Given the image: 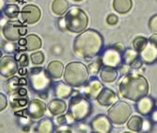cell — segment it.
Wrapping results in <instances>:
<instances>
[{
    "instance_id": "cell-35",
    "label": "cell",
    "mask_w": 157,
    "mask_h": 133,
    "mask_svg": "<svg viewBox=\"0 0 157 133\" xmlns=\"http://www.w3.org/2000/svg\"><path fill=\"white\" fill-rule=\"evenodd\" d=\"M1 48H2V50H4V52H6L8 54H12L16 51V46L14 44V42L11 41H8V40L5 41L4 42H2Z\"/></svg>"
},
{
    "instance_id": "cell-56",
    "label": "cell",
    "mask_w": 157,
    "mask_h": 133,
    "mask_svg": "<svg viewBox=\"0 0 157 133\" xmlns=\"http://www.w3.org/2000/svg\"><path fill=\"white\" fill-rule=\"evenodd\" d=\"M155 107H156V108H157V99H156V100H155Z\"/></svg>"
},
{
    "instance_id": "cell-51",
    "label": "cell",
    "mask_w": 157,
    "mask_h": 133,
    "mask_svg": "<svg viewBox=\"0 0 157 133\" xmlns=\"http://www.w3.org/2000/svg\"><path fill=\"white\" fill-rule=\"evenodd\" d=\"M18 73L20 74V75H22V76H25V75H26V74H27L26 67H21V68H19V70H18Z\"/></svg>"
},
{
    "instance_id": "cell-15",
    "label": "cell",
    "mask_w": 157,
    "mask_h": 133,
    "mask_svg": "<svg viewBox=\"0 0 157 133\" xmlns=\"http://www.w3.org/2000/svg\"><path fill=\"white\" fill-rule=\"evenodd\" d=\"M155 108V100L149 95H145L144 97L140 98L136 101V111L144 117H149Z\"/></svg>"
},
{
    "instance_id": "cell-39",
    "label": "cell",
    "mask_w": 157,
    "mask_h": 133,
    "mask_svg": "<svg viewBox=\"0 0 157 133\" xmlns=\"http://www.w3.org/2000/svg\"><path fill=\"white\" fill-rule=\"evenodd\" d=\"M154 124L151 122V120L149 118H144L143 127H142V132H150L152 129V126Z\"/></svg>"
},
{
    "instance_id": "cell-38",
    "label": "cell",
    "mask_w": 157,
    "mask_h": 133,
    "mask_svg": "<svg viewBox=\"0 0 157 133\" xmlns=\"http://www.w3.org/2000/svg\"><path fill=\"white\" fill-rule=\"evenodd\" d=\"M55 122L56 124V127L58 126H62V125H66L68 124V118H67V114H59L55 118Z\"/></svg>"
},
{
    "instance_id": "cell-17",
    "label": "cell",
    "mask_w": 157,
    "mask_h": 133,
    "mask_svg": "<svg viewBox=\"0 0 157 133\" xmlns=\"http://www.w3.org/2000/svg\"><path fill=\"white\" fill-rule=\"evenodd\" d=\"M97 102L101 106L104 107H109L112 106L114 103L117 101V95L113 90L109 88H104L102 92L100 93V95L97 97Z\"/></svg>"
},
{
    "instance_id": "cell-28",
    "label": "cell",
    "mask_w": 157,
    "mask_h": 133,
    "mask_svg": "<svg viewBox=\"0 0 157 133\" xmlns=\"http://www.w3.org/2000/svg\"><path fill=\"white\" fill-rule=\"evenodd\" d=\"M19 86H20L19 78H17V77H10V78H9L4 82V84H3L5 92L10 94V95L16 93L18 91V89H19Z\"/></svg>"
},
{
    "instance_id": "cell-44",
    "label": "cell",
    "mask_w": 157,
    "mask_h": 133,
    "mask_svg": "<svg viewBox=\"0 0 157 133\" xmlns=\"http://www.w3.org/2000/svg\"><path fill=\"white\" fill-rule=\"evenodd\" d=\"M8 105V101H7V97L5 96L4 94H0V111H3L6 109Z\"/></svg>"
},
{
    "instance_id": "cell-12",
    "label": "cell",
    "mask_w": 157,
    "mask_h": 133,
    "mask_svg": "<svg viewBox=\"0 0 157 133\" xmlns=\"http://www.w3.org/2000/svg\"><path fill=\"white\" fill-rule=\"evenodd\" d=\"M104 88L105 86L103 85L102 80L98 79L96 77H93L92 79H89V81L83 86L82 95L88 97L90 100H95L97 99L98 95Z\"/></svg>"
},
{
    "instance_id": "cell-29",
    "label": "cell",
    "mask_w": 157,
    "mask_h": 133,
    "mask_svg": "<svg viewBox=\"0 0 157 133\" xmlns=\"http://www.w3.org/2000/svg\"><path fill=\"white\" fill-rule=\"evenodd\" d=\"M103 66H104V62L102 60V57L101 55H99L93 58V61L88 65V69L91 76L96 77L98 74H100V72H101V69L103 68Z\"/></svg>"
},
{
    "instance_id": "cell-42",
    "label": "cell",
    "mask_w": 157,
    "mask_h": 133,
    "mask_svg": "<svg viewBox=\"0 0 157 133\" xmlns=\"http://www.w3.org/2000/svg\"><path fill=\"white\" fill-rule=\"evenodd\" d=\"M118 22H119V18L117 15H115V14H109V15L106 17V23L109 26H115L118 24Z\"/></svg>"
},
{
    "instance_id": "cell-57",
    "label": "cell",
    "mask_w": 157,
    "mask_h": 133,
    "mask_svg": "<svg viewBox=\"0 0 157 133\" xmlns=\"http://www.w3.org/2000/svg\"><path fill=\"white\" fill-rule=\"evenodd\" d=\"M155 1H156V2H157V0H155Z\"/></svg>"
},
{
    "instance_id": "cell-54",
    "label": "cell",
    "mask_w": 157,
    "mask_h": 133,
    "mask_svg": "<svg viewBox=\"0 0 157 133\" xmlns=\"http://www.w3.org/2000/svg\"><path fill=\"white\" fill-rule=\"evenodd\" d=\"M7 1H9V2H14V1H16V0H7Z\"/></svg>"
},
{
    "instance_id": "cell-30",
    "label": "cell",
    "mask_w": 157,
    "mask_h": 133,
    "mask_svg": "<svg viewBox=\"0 0 157 133\" xmlns=\"http://www.w3.org/2000/svg\"><path fill=\"white\" fill-rule=\"evenodd\" d=\"M139 58V53L134 49V48H128L122 53V58H123V63L130 65Z\"/></svg>"
},
{
    "instance_id": "cell-41",
    "label": "cell",
    "mask_w": 157,
    "mask_h": 133,
    "mask_svg": "<svg viewBox=\"0 0 157 133\" xmlns=\"http://www.w3.org/2000/svg\"><path fill=\"white\" fill-rule=\"evenodd\" d=\"M119 72L121 76H125L127 74H129L130 71H131V66L128 65V64H125V63H122L119 68H118Z\"/></svg>"
},
{
    "instance_id": "cell-45",
    "label": "cell",
    "mask_w": 157,
    "mask_h": 133,
    "mask_svg": "<svg viewBox=\"0 0 157 133\" xmlns=\"http://www.w3.org/2000/svg\"><path fill=\"white\" fill-rule=\"evenodd\" d=\"M144 62H143V61L141 60L140 58V57L138 58H136V60L131 64V68L132 69H139L141 66H142V64H143Z\"/></svg>"
},
{
    "instance_id": "cell-7",
    "label": "cell",
    "mask_w": 157,
    "mask_h": 133,
    "mask_svg": "<svg viewBox=\"0 0 157 133\" xmlns=\"http://www.w3.org/2000/svg\"><path fill=\"white\" fill-rule=\"evenodd\" d=\"M107 115L113 125H124L132 116V108L124 101H117L109 108Z\"/></svg>"
},
{
    "instance_id": "cell-19",
    "label": "cell",
    "mask_w": 157,
    "mask_h": 133,
    "mask_svg": "<svg viewBox=\"0 0 157 133\" xmlns=\"http://www.w3.org/2000/svg\"><path fill=\"white\" fill-rule=\"evenodd\" d=\"M74 87L69 85L67 82L63 81H59L54 85V95L55 96L61 98V99H66L72 96L73 92H74Z\"/></svg>"
},
{
    "instance_id": "cell-48",
    "label": "cell",
    "mask_w": 157,
    "mask_h": 133,
    "mask_svg": "<svg viewBox=\"0 0 157 133\" xmlns=\"http://www.w3.org/2000/svg\"><path fill=\"white\" fill-rule=\"evenodd\" d=\"M62 47L60 46H53L52 47V53L54 54V55H60L61 53H62V51H59V49H61Z\"/></svg>"
},
{
    "instance_id": "cell-27",
    "label": "cell",
    "mask_w": 157,
    "mask_h": 133,
    "mask_svg": "<svg viewBox=\"0 0 157 133\" xmlns=\"http://www.w3.org/2000/svg\"><path fill=\"white\" fill-rule=\"evenodd\" d=\"M144 118L138 115H133L127 121V127L133 132H142Z\"/></svg>"
},
{
    "instance_id": "cell-22",
    "label": "cell",
    "mask_w": 157,
    "mask_h": 133,
    "mask_svg": "<svg viewBox=\"0 0 157 133\" xmlns=\"http://www.w3.org/2000/svg\"><path fill=\"white\" fill-rule=\"evenodd\" d=\"M28 103H29V101H28L27 95L22 96L17 92L10 95V107L14 111L25 108L26 105H28Z\"/></svg>"
},
{
    "instance_id": "cell-24",
    "label": "cell",
    "mask_w": 157,
    "mask_h": 133,
    "mask_svg": "<svg viewBox=\"0 0 157 133\" xmlns=\"http://www.w3.org/2000/svg\"><path fill=\"white\" fill-rule=\"evenodd\" d=\"M26 43H25V49L27 51H35L41 47L42 42L41 39L36 34H28L25 37Z\"/></svg>"
},
{
    "instance_id": "cell-23",
    "label": "cell",
    "mask_w": 157,
    "mask_h": 133,
    "mask_svg": "<svg viewBox=\"0 0 157 133\" xmlns=\"http://www.w3.org/2000/svg\"><path fill=\"white\" fill-rule=\"evenodd\" d=\"M51 9L54 14L58 16H62L69 10L70 5L67 0H54Z\"/></svg>"
},
{
    "instance_id": "cell-2",
    "label": "cell",
    "mask_w": 157,
    "mask_h": 133,
    "mask_svg": "<svg viewBox=\"0 0 157 133\" xmlns=\"http://www.w3.org/2000/svg\"><path fill=\"white\" fill-rule=\"evenodd\" d=\"M150 85L146 78L136 73H129L119 81V92L121 95L134 102L148 95Z\"/></svg>"
},
{
    "instance_id": "cell-34",
    "label": "cell",
    "mask_w": 157,
    "mask_h": 133,
    "mask_svg": "<svg viewBox=\"0 0 157 133\" xmlns=\"http://www.w3.org/2000/svg\"><path fill=\"white\" fill-rule=\"evenodd\" d=\"M15 60L17 61L20 67H27L29 64V60H28V56L24 52H18L15 55Z\"/></svg>"
},
{
    "instance_id": "cell-31",
    "label": "cell",
    "mask_w": 157,
    "mask_h": 133,
    "mask_svg": "<svg viewBox=\"0 0 157 133\" xmlns=\"http://www.w3.org/2000/svg\"><path fill=\"white\" fill-rule=\"evenodd\" d=\"M5 15L10 18V19H14L16 18L19 14L21 13V10L19 9L18 5L15 4H8L2 10Z\"/></svg>"
},
{
    "instance_id": "cell-52",
    "label": "cell",
    "mask_w": 157,
    "mask_h": 133,
    "mask_svg": "<svg viewBox=\"0 0 157 133\" xmlns=\"http://www.w3.org/2000/svg\"><path fill=\"white\" fill-rule=\"evenodd\" d=\"M19 83H20V86H25L26 84H28V79L26 80V79H24V78L19 79Z\"/></svg>"
},
{
    "instance_id": "cell-32",
    "label": "cell",
    "mask_w": 157,
    "mask_h": 133,
    "mask_svg": "<svg viewBox=\"0 0 157 133\" xmlns=\"http://www.w3.org/2000/svg\"><path fill=\"white\" fill-rule=\"evenodd\" d=\"M149 42V39L143 36H138L134 39L133 41V48L136 49L138 53H140L142 50L145 48L147 43Z\"/></svg>"
},
{
    "instance_id": "cell-53",
    "label": "cell",
    "mask_w": 157,
    "mask_h": 133,
    "mask_svg": "<svg viewBox=\"0 0 157 133\" xmlns=\"http://www.w3.org/2000/svg\"><path fill=\"white\" fill-rule=\"evenodd\" d=\"M25 43H26V40H25V38H21L20 40H19V46H24L25 48Z\"/></svg>"
},
{
    "instance_id": "cell-3",
    "label": "cell",
    "mask_w": 157,
    "mask_h": 133,
    "mask_svg": "<svg viewBox=\"0 0 157 133\" xmlns=\"http://www.w3.org/2000/svg\"><path fill=\"white\" fill-rule=\"evenodd\" d=\"M52 78L44 67H33L28 73V86L33 93L46 99L52 87Z\"/></svg>"
},
{
    "instance_id": "cell-50",
    "label": "cell",
    "mask_w": 157,
    "mask_h": 133,
    "mask_svg": "<svg viewBox=\"0 0 157 133\" xmlns=\"http://www.w3.org/2000/svg\"><path fill=\"white\" fill-rule=\"evenodd\" d=\"M149 41L151 42H153L154 44H156V46H157V33L152 34V35L149 38Z\"/></svg>"
},
{
    "instance_id": "cell-36",
    "label": "cell",
    "mask_w": 157,
    "mask_h": 133,
    "mask_svg": "<svg viewBox=\"0 0 157 133\" xmlns=\"http://www.w3.org/2000/svg\"><path fill=\"white\" fill-rule=\"evenodd\" d=\"M75 130L79 131V132H91L92 128H91L90 124L80 121L75 124Z\"/></svg>"
},
{
    "instance_id": "cell-21",
    "label": "cell",
    "mask_w": 157,
    "mask_h": 133,
    "mask_svg": "<svg viewBox=\"0 0 157 133\" xmlns=\"http://www.w3.org/2000/svg\"><path fill=\"white\" fill-rule=\"evenodd\" d=\"M46 70L53 79H59L64 75V65L59 61H53L46 66Z\"/></svg>"
},
{
    "instance_id": "cell-11",
    "label": "cell",
    "mask_w": 157,
    "mask_h": 133,
    "mask_svg": "<svg viewBox=\"0 0 157 133\" xmlns=\"http://www.w3.org/2000/svg\"><path fill=\"white\" fill-rule=\"evenodd\" d=\"M18 62L11 56H3L0 61V74L3 79L13 77L18 72Z\"/></svg>"
},
{
    "instance_id": "cell-14",
    "label": "cell",
    "mask_w": 157,
    "mask_h": 133,
    "mask_svg": "<svg viewBox=\"0 0 157 133\" xmlns=\"http://www.w3.org/2000/svg\"><path fill=\"white\" fill-rule=\"evenodd\" d=\"M26 112L33 120H39L44 117L46 113V105L40 99H32L26 108Z\"/></svg>"
},
{
    "instance_id": "cell-46",
    "label": "cell",
    "mask_w": 157,
    "mask_h": 133,
    "mask_svg": "<svg viewBox=\"0 0 157 133\" xmlns=\"http://www.w3.org/2000/svg\"><path fill=\"white\" fill-rule=\"evenodd\" d=\"M113 47H114V48H116V49H117L118 51H120L121 53H123V52L126 50L124 43H122V42H121L114 43V44H113Z\"/></svg>"
},
{
    "instance_id": "cell-20",
    "label": "cell",
    "mask_w": 157,
    "mask_h": 133,
    "mask_svg": "<svg viewBox=\"0 0 157 133\" xmlns=\"http://www.w3.org/2000/svg\"><path fill=\"white\" fill-rule=\"evenodd\" d=\"M48 110L52 115L58 116L59 114L67 112V104L63 99L56 97L55 99H52L49 102Z\"/></svg>"
},
{
    "instance_id": "cell-13",
    "label": "cell",
    "mask_w": 157,
    "mask_h": 133,
    "mask_svg": "<svg viewBox=\"0 0 157 133\" xmlns=\"http://www.w3.org/2000/svg\"><path fill=\"white\" fill-rule=\"evenodd\" d=\"M112 125L108 115L99 114L95 116L90 122V126L93 132L97 133H107L112 130Z\"/></svg>"
},
{
    "instance_id": "cell-33",
    "label": "cell",
    "mask_w": 157,
    "mask_h": 133,
    "mask_svg": "<svg viewBox=\"0 0 157 133\" xmlns=\"http://www.w3.org/2000/svg\"><path fill=\"white\" fill-rule=\"evenodd\" d=\"M45 57L41 51H35L30 55V61L34 65H40L44 62Z\"/></svg>"
},
{
    "instance_id": "cell-43",
    "label": "cell",
    "mask_w": 157,
    "mask_h": 133,
    "mask_svg": "<svg viewBox=\"0 0 157 133\" xmlns=\"http://www.w3.org/2000/svg\"><path fill=\"white\" fill-rule=\"evenodd\" d=\"M56 25H58L59 28L62 31H66L67 29V25H66V21H65V17H60L56 21Z\"/></svg>"
},
{
    "instance_id": "cell-26",
    "label": "cell",
    "mask_w": 157,
    "mask_h": 133,
    "mask_svg": "<svg viewBox=\"0 0 157 133\" xmlns=\"http://www.w3.org/2000/svg\"><path fill=\"white\" fill-rule=\"evenodd\" d=\"M133 7L132 0H113V8L121 14L127 13Z\"/></svg>"
},
{
    "instance_id": "cell-10",
    "label": "cell",
    "mask_w": 157,
    "mask_h": 133,
    "mask_svg": "<svg viewBox=\"0 0 157 133\" xmlns=\"http://www.w3.org/2000/svg\"><path fill=\"white\" fill-rule=\"evenodd\" d=\"M101 57H102L104 65L119 68L123 63L122 53L118 51L113 46H109L104 49L103 52L101 53Z\"/></svg>"
},
{
    "instance_id": "cell-49",
    "label": "cell",
    "mask_w": 157,
    "mask_h": 133,
    "mask_svg": "<svg viewBox=\"0 0 157 133\" xmlns=\"http://www.w3.org/2000/svg\"><path fill=\"white\" fill-rule=\"evenodd\" d=\"M17 93H18L20 95H22V96H26V95H27V91H26V89H25V88H24L23 86H22L21 88H19V89H18Z\"/></svg>"
},
{
    "instance_id": "cell-55",
    "label": "cell",
    "mask_w": 157,
    "mask_h": 133,
    "mask_svg": "<svg viewBox=\"0 0 157 133\" xmlns=\"http://www.w3.org/2000/svg\"><path fill=\"white\" fill-rule=\"evenodd\" d=\"M74 1H75V2H80V1H82V0H74Z\"/></svg>"
},
{
    "instance_id": "cell-40",
    "label": "cell",
    "mask_w": 157,
    "mask_h": 133,
    "mask_svg": "<svg viewBox=\"0 0 157 133\" xmlns=\"http://www.w3.org/2000/svg\"><path fill=\"white\" fill-rule=\"evenodd\" d=\"M55 131L58 133H64V132L67 133V132H72L73 128H72V126L66 124V125H62V126H58L56 127Z\"/></svg>"
},
{
    "instance_id": "cell-25",
    "label": "cell",
    "mask_w": 157,
    "mask_h": 133,
    "mask_svg": "<svg viewBox=\"0 0 157 133\" xmlns=\"http://www.w3.org/2000/svg\"><path fill=\"white\" fill-rule=\"evenodd\" d=\"M56 129L55 124L50 118H42V119L37 124V127L35 128L36 132H41V133H51L54 132Z\"/></svg>"
},
{
    "instance_id": "cell-4",
    "label": "cell",
    "mask_w": 157,
    "mask_h": 133,
    "mask_svg": "<svg viewBox=\"0 0 157 133\" xmlns=\"http://www.w3.org/2000/svg\"><path fill=\"white\" fill-rule=\"evenodd\" d=\"M88 67L82 62H72L66 65L64 70V81L74 88H81L90 79Z\"/></svg>"
},
{
    "instance_id": "cell-16",
    "label": "cell",
    "mask_w": 157,
    "mask_h": 133,
    "mask_svg": "<svg viewBox=\"0 0 157 133\" xmlns=\"http://www.w3.org/2000/svg\"><path fill=\"white\" fill-rule=\"evenodd\" d=\"M139 57L145 64L151 65L157 62V46L150 42L145 48L139 53Z\"/></svg>"
},
{
    "instance_id": "cell-37",
    "label": "cell",
    "mask_w": 157,
    "mask_h": 133,
    "mask_svg": "<svg viewBox=\"0 0 157 133\" xmlns=\"http://www.w3.org/2000/svg\"><path fill=\"white\" fill-rule=\"evenodd\" d=\"M148 26L150 28V30L153 33H157V14L152 15L148 23Z\"/></svg>"
},
{
    "instance_id": "cell-1",
    "label": "cell",
    "mask_w": 157,
    "mask_h": 133,
    "mask_svg": "<svg viewBox=\"0 0 157 133\" xmlns=\"http://www.w3.org/2000/svg\"><path fill=\"white\" fill-rule=\"evenodd\" d=\"M73 49L76 56L85 60L94 58L104 50V38L95 29H86L75 39Z\"/></svg>"
},
{
    "instance_id": "cell-47",
    "label": "cell",
    "mask_w": 157,
    "mask_h": 133,
    "mask_svg": "<svg viewBox=\"0 0 157 133\" xmlns=\"http://www.w3.org/2000/svg\"><path fill=\"white\" fill-rule=\"evenodd\" d=\"M149 117H150V119L151 120V122L153 124H155V125L157 124V108H155L152 111V112L151 113V115Z\"/></svg>"
},
{
    "instance_id": "cell-18",
    "label": "cell",
    "mask_w": 157,
    "mask_h": 133,
    "mask_svg": "<svg viewBox=\"0 0 157 133\" xmlns=\"http://www.w3.org/2000/svg\"><path fill=\"white\" fill-rule=\"evenodd\" d=\"M100 79L105 83H113L119 78V70L116 67L104 65L99 74Z\"/></svg>"
},
{
    "instance_id": "cell-9",
    "label": "cell",
    "mask_w": 157,
    "mask_h": 133,
    "mask_svg": "<svg viewBox=\"0 0 157 133\" xmlns=\"http://www.w3.org/2000/svg\"><path fill=\"white\" fill-rule=\"evenodd\" d=\"M41 17V11L40 8L34 4L25 5L20 13V21L23 24L33 25L40 21Z\"/></svg>"
},
{
    "instance_id": "cell-8",
    "label": "cell",
    "mask_w": 157,
    "mask_h": 133,
    "mask_svg": "<svg viewBox=\"0 0 157 133\" xmlns=\"http://www.w3.org/2000/svg\"><path fill=\"white\" fill-rule=\"evenodd\" d=\"M27 28L25 25L16 21H9L2 26V34L6 40L16 42L26 35Z\"/></svg>"
},
{
    "instance_id": "cell-5",
    "label": "cell",
    "mask_w": 157,
    "mask_h": 133,
    "mask_svg": "<svg viewBox=\"0 0 157 133\" xmlns=\"http://www.w3.org/2000/svg\"><path fill=\"white\" fill-rule=\"evenodd\" d=\"M68 112L75 118L76 122L84 121L92 113L91 102L78 91H74L70 99Z\"/></svg>"
},
{
    "instance_id": "cell-6",
    "label": "cell",
    "mask_w": 157,
    "mask_h": 133,
    "mask_svg": "<svg viewBox=\"0 0 157 133\" xmlns=\"http://www.w3.org/2000/svg\"><path fill=\"white\" fill-rule=\"evenodd\" d=\"M67 29L73 33H81L89 25V17L82 9L73 7L65 13Z\"/></svg>"
}]
</instances>
